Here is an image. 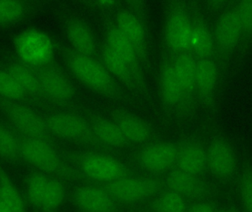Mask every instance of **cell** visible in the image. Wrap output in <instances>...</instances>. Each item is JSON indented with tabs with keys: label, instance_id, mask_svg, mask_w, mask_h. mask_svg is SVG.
<instances>
[{
	"label": "cell",
	"instance_id": "cell-1",
	"mask_svg": "<svg viewBox=\"0 0 252 212\" xmlns=\"http://www.w3.org/2000/svg\"><path fill=\"white\" fill-rule=\"evenodd\" d=\"M66 61L72 74L89 88L109 98H125L124 91L106 66L92 56L68 52Z\"/></svg>",
	"mask_w": 252,
	"mask_h": 212
},
{
	"label": "cell",
	"instance_id": "cell-2",
	"mask_svg": "<svg viewBox=\"0 0 252 212\" xmlns=\"http://www.w3.org/2000/svg\"><path fill=\"white\" fill-rule=\"evenodd\" d=\"M20 155L25 161L44 173L72 182L88 183L77 169L68 165L46 139L27 138L20 142Z\"/></svg>",
	"mask_w": 252,
	"mask_h": 212
},
{
	"label": "cell",
	"instance_id": "cell-3",
	"mask_svg": "<svg viewBox=\"0 0 252 212\" xmlns=\"http://www.w3.org/2000/svg\"><path fill=\"white\" fill-rule=\"evenodd\" d=\"M77 170L88 183H109L127 176H135L125 164L113 157L99 152H78L69 155Z\"/></svg>",
	"mask_w": 252,
	"mask_h": 212
},
{
	"label": "cell",
	"instance_id": "cell-4",
	"mask_svg": "<svg viewBox=\"0 0 252 212\" xmlns=\"http://www.w3.org/2000/svg\"><path fill=\"white\" fill-rule=\"evenodd\" d=\"M104 189L119 204H137L157 196L166 189L164 181L130 176L109 183H91Z\"/></svg>",
	"mask_w": 252,
	"mask_h": 212
},
{
	"label": "cell",
	"instance_id": "cell-5",
	"mask_svg": "<svg viewBox=\"0 0 252 212\" xmlns=\"http://www.w3.org/2000/svg\"><path fill=\"white\" fill-rule=\"evenodd\" d=\"M213 36L216 53L220 69L223 70L238 53L242 38L241 21L235 2L219 14L215 24Z\"/></svg>",
	"mask_w": 252,
	"mask_h": 212
},
{
	"label": "cell",
	"instance_id": "cell-6",
	"mask_svg": "<svg viewBox=\"0 0 252 212\" xmlns=\"http://www.w3.org/2000/svg\"><path fill=\"white\" fill-rule=\"evenodd\" d=\"M15 49L24 64L44 67L54 56V46L50 37L37 29L22 31L15 40Z\"/></svg>",
	"mask_w": 252,
	"mask_h": 212
},
{
	"label": "cell",
	"instance_id": "cell-7",
	"mask_svg": "<svg viewBox=\"0 0 252 212\" xmlns=\"http://www.w3.org/2000/svg\"><path fill=\"white\" fill-rule=\"evenodd\" d=\"M46 121L49 131L59 137L90 146L103 145L94 136L91 125L82 118L73 114L66 113L53 114Z\"/></svg>",
	"mask_w": 252,
	"mask_h": 212
},
{
	"label": "cell",
	"instance_id": "cell-8",
	"mask_svg": "<svg viewBox=\"0 0 252 212\" xmlns=\"http://www.w3.org/2000/svg\"><path fill=\"white\" fill-rule=\"evenodd\" d=\"M164 181L166 189L179 194L186 200L209 201L217 193L216 186L210 182L177 168L172 171Z\"/></svg>",
	"mask_w": 252,
	"mask_h": 212
},
{
	"label": "cell",
	"instance_id": "cell-9",
	"mask_svg": "<svg viewBox=\"0 0 252 212\" xmlns=\"http://www.w3.org/2000/svg\"><path fill=\"white\" fill-rule=\"evenodd\" d=\"M207 169L220 181L233 178L238 170V158L229 141L217 136L210 142L207 149Z\"/></svg>",
	"mask_w": 252,
	"mask_h": 212
},
{
	"label": "cell",
	"instance_id": "cell-10",
	"mask_svg": "<svg viewBox=\"0 0 252 212\" xmlns=\"http://www.w3.org/2000/svg\"><path fill=\"white\" fill-rule=\"evenodd\" d=\"M1 106L10 122L27 138L46 139L50 132L47 121L35 111L7 100Z\"/></svg>",
	"mask_w": 252,
	"mask_h": 212
},
{
	"label": "cell",
	"instance_id": "cell-11",
	"mask_svg": "<svg viewBox=\"0 0 252 212\" xmlns=\"http://www.w3.org/2000/svg\"><path fill=\"white\" fill-rule=\"evenodd\" d=\"M72 200L82 212H121L119 203L104 189L93 183L75 188Z\"/></svg>",
	"mask_w": 252,
	"mask_h": 212
},
{
	"label": "cell",
	"instance_id": "cell-12",
	"mask_svg": "<svg viewBox=\"0 0 252 212\" xmlns=\"http://www.w3.org/2000/svg\"><path fill=\"white\" fill-rule=\"evenodd\" d=\"M177 152L178 145L171 142H157L139 151L136 160L143 170L154 174H160L176 164Z\"/></svg>",
	"mask_w": 252,
	"mask_h": 212
},
{
	"label": "cell",
	"instance_id": "cell-13",
	"mask_svg": "<svg viewBox=\"0 0 252 212\" xmlns=\"http://www.w3.org/2000/svg\"><path fill=\"white\" fill-rule=\"evenodd\" d=\"M192 27L189 15L182 9H176L167 18L164 28L166 42L177 54L190 50Z\"/></svg>",
	"mask_w": 252,
	"mask_h": 212
},
{
	"label": "cell",
	"instance_id": "cell-14",
	"mask_svg": "<svg viewBox=\"0 0 252 212\" xmlns=\"http://www.w3.org/2000/svg\"><path fill=\"white\" fill-rule=\"evenodd\" d=\"M219 79V67L213 59L197 60L195 92L210 111L216 108Z\"/></svg>",
	"mask_w": 252,
	"mask_h": 212
},
{
	"label": "cell",
	"instance_id": "cell-15",
	"mask_svg": "<svg viewBox=\"0 0 252 212\" xmlns=\"http://www.w3.org/2000/svg\"><path fill=\"white\" fill-rule=\"evenodd\" d=\"M37 75L40 91L50 100L57 103H67L75 97L73 86L59 69L44 67Z\"/></svg>",
	"mask_w": 252,
	"mask_h": 212
},
{
	"label": "cell",
	"instance_id": "cell-16",
	"mask_svg": "<svg viewBox=\"0 0 252 212\" xmlns=\"http://www.w3.org/2000/svg\"><path fill=\"white\" fill-rule=\"evenodd\" d=\"M106 44L128 65L140 91L145 89L141 61L131 43L116 26L109 28L106 33Z\"/></svg>",
	"mask_w": 252,
	"mask_h": 212
},
{
	"label": "cell",
	"instance_id": "cell-17",
	"mask_svg": "<svg viewBox=\"0 0 252 212\" xmlns=\"http://www.w3.org/2000/svg\"><path fill=\"white\" fill-rule=\"evenodd\" d=\"M177 169L195 176H201L207 170V149L201 142L187 139L178 145Z\"/></svg>",
	"mask_w": 252,
	"mask_h": 212
},
{
	"label": "cell",
	"instance_id": "cell-18",
	"mask_svg": "<svg viewBox=\"0 0 252 212\" xmlns=\"http://www.w3.org/2000/svg\"><path fill=\"white\" fill-rule=\"evenodd\" d=\"M116 27L131 43L137 52L141 63H146L148 60L146 35L140 20L130 12L121 11L117 16Z\"/></svg>",
	"mask_w": 252,
	"mask_h": 212
},
{
	"label": "cell",
	"instance_id": "cell-19",
	"mask_svg": "<svg viewBox=\"0 0 252 212\" xmlns=\"http://www.w3.org/2000/svg\"><path fill=\"white\" fill-rule=\"evenodd\" d=\"M160 94L164 106L177 108L185 103V97L172 61H166L161 66L159 76Z\"/></svg>",
	"mask_w": 252,
	"mask_h": 212
},
{
	"label": "cell",
	"instance_id": "cell-20",
	"mask_svg": "<svg viewBox=\"0 0 252 212\" xmlns=\"http://www.w3.org/2000/svg\"><path fill=\"white\" fill-rule=\"evenodd\" d=\"M172 63L183 92L185 103H189L195 93L197 60L189 53H179Z\"/></svg>",
	"mask_w": 252,
	"mask_h": 212
},
{
	"label": "cell",
	"instance_id": "cell-21",
	"mask_svg": "<svg viewBox=\"0 0 252 212\" xmlns=\"http://www.w3.org/2000/svg\"><path fill=\"white\" fill-rule=\"evenodd\" d=\"M114 121L125 136L126 140L133 143H142L151 137L147 124L134 114L123 109L113 111Z\"/></svg>",
	"mask_w": 252,
	"mask_h": 212
},
{
	"label": "cell",
	"instance_id": "cell-22",
	"mask_svg": "<svg viewBox=\"0 0 252 212\" xmlns=\"http://www.w3.org/2000/svg\"><path fill=\"white\" fill-rule=\"evenodd\" d=\"M190 50L193 52L198 59H213L216 54L213 32L202 17L195 18L192 22Z\"/></svg>",
	"mask_w": 252,
	"mask_h": 212
},
{
	"label": "cell",
	"instance_id": "cell-23",
	"mask_svg": "<svg viewBox=\"0 0 252 212\" xmlns=\"http://www.w3.org/2000/svg\"><path fill=\"white\" fill-rule=\"evenodd\" d=\"M104 66L109 73L132 91H140L128 65L107 44L103 49Z\"/></svg>",
	"mask_w": 252,
	"mask_h": 212
},
{
	"label": "cell",
	"instance_id": "cell-24",
	"mask_svg": "<svg viewBox=\"0 0 252 212\" xmlns=\"http://www.w3.org/2000/svg\"><path fill=\"white\" fill-rule=\"evenodd\" d=\"M66 34L75 51L92 56L95 52V41L90 28L78 20L71 21L66 27Z\"/></svg>",
	"mask_w": 252,
	"mask_h": 212
},
{
	"label": "cell",
	"instance_id": "cell-25",
	"mask_svg": "<svg viewBox=\"0 0 252 212\" xmlns=\"http://www.w3.org/2000/svg\"><path fill=\"white\" fill-rule=\"evenodd\" d=\"M92 129L97 140L103 146L124 148L128 142L115 121L103 119H96L91 124Z\"/></svg>",
	"mask_w": 252,
	"mask_h": 212
},
{
	"label": "cell",
	"instance_id": "cell-26",
	"mask_svg": "<svg viewBox=\"0 0 252 212\" xmlns=\"http://www.w3.org/2000/svg\"><path fill=\"white\" fill-rule=\"evenodd\" d=\"M241 21V45L238 50V61L241 63L251 51L252 47V0H245L235 2Z\"/></svg>",
	"mask_w": 252,
	"mask_h": 212
},
{
	"label": "cell",
	"instance_id": "cell-27",
	"mask_svg": "<svg viewBox=\"0 0 252 212\" xmlns=\"http://www.w3.org/2000/svg\"><path fill=\"white\" fill-rule=\"evenodd\" d=\"M148 208L152 212H186L188 205L182 195L167 189L157 195Z\"/></svg>",
	"mask_w": 252,
	"mask_h": 212
},
{
	"label": "cell",
	"instance_id": "cell-28",
	"mask_svg": "<svg viewBox=\"0 0 252 212\" xmlns=\"http://www.w3.org/2000/svg\"><path fill=\"white\" fill-rule=\"evenodd\" d=\"M8 72L22 87L26 94H35L41 93L38 75L28 65L24 63H13L9 67Z\"/></svg>",
	"mask_w": 252,
	"mask_h": 212
},
{
	"label": "cell",
	"instance_id": "cell-29",
	"mask_svg": "<svg viewBox=\"0 0 252 212\" xmlns=\"http://www.w3.org/2000/svg\"><path fill=\"white\" fill-rule=\"evenodd\" d=\"M0 195L13 212H25V204L17 188L13 184L7 173L0 169Z\"/></svg>",
	"mask_w": 252,
	"mask_h": 212
},
{
	"label": "cell",
	"instance_id": "cell-30",
	"mask_svg": "<svg viewBox=\"0 0 252 212\" xmlns=\"http://www.w3.org/2000/svg\"><path fill=\"white\" fill-rule=\"evenodd\" d=\"M50 178L45 173H36L30 175L27 180L26 194L31 205L41 208Z\"/></svg>",
	"mask_w": 252,
	"mask_h": 212
},
{
	"label": "cell",
	"instance_id": "cell-31",
	"mask_svg": "<svg viewBox=\"0 0 252 212\" xmlns=\"http://www.w3.org/2000/svg\"><path fill=\"white\" fill-rule=\"evenodd\" d=\"M65 195L66 192L63 185L57 179L50 178L43 198L41 210L47 212L56 211L64 201Z\"/></svg>",
	"mask_w": 252,
	"mask_h": 212
},
{
	"label": "cell",
	"instance_id": "cell-32",
	"mask_svg": "<svg viewBox=\"0 0 252 212\" xmlns=\"http://www.w3.org/2000/svg\"><path fill=\"white\" fill-rule=\"evenodd\" d=\"M25 94L11 74L0 69V96L7 101H14L23 98Z\"/></svg>",
	"mask_w": 252,
	"mask_h": 212
},
{
	"label": "cell",
	"instance_id": "cell-33",
	"mask_svg": "<svg viewBox=\"0 0 252 212\" xmlns=\"http://www.w3.org/2000/svg\"><path fill=\"white\" fill-rule=\"evenodd\" d=\"M20 155V142L13 132L0 124V156L13 160Z\"/></svg>",
	"mask_w": 252,
	"mask_h": 212
},
{
	"label": "cell",
	"instance_id": "cell-34",
	"mask_svg": "<svg viewBox=\"0 0 252 212\" xmlns=\"http://www.w3.org/2000/svg\"><path fill=\"white\" fill-rule=\"evenodd\" d=\"M238 190L243 207L247 212H252V167L245 166L240 173Z\"/></svg>",
	"mask_w": 252,
	"mask_h": 212
},
{
	"label": "cell",
	"instance_id": "cell-35",
	"mask_svg": "<svg viewBox=\"0 0 252 212\" xmlns=\"http://www.w3.org/2000/svg\"><path fill=\"white\" fill-rule=\"evenodd\" d=\"M25 13V6L16 0H0V25H8L19 20Z\"/></svg>",
	"mask_w": 252,
	"mask_h": 212
},
{
	"label": "cell",
	"instance_id": "cell-36",
	"mask_svg": "<svg viewBox=\"0 0 252 212\" xmlns=\"http://www.w3.org/2000/svg\"><path fill=\"white\" fill-rule=\"evenodd\" d=\"M218 209L213 203L201 201L188 207L186 212H218Z\"/></svg>",
	"mask_w": 252,
	"mask_h": 212
},
{
	"label": "cell",
	"instance_id": "cell-37",
	"mask_svg": "<svg viewBox=\"0 0 252 212\" xmlns=\"http://www.w3.org/2000/svg\"><path fill=\"white\" fill-rule=\"evenodd\" d=\"M95 3L104 7H112L114 4H115V1H110V0H101V1H96Z\"/></svg>",
	"mask_w": 252,
	"mask_h": 212
},
{
	"label": "cell",
	"instance_id": "cell-38",
	"mask_svg": "<svg viewBox=\"0 0 252 212\" xmlns=\"http://www.w3.org/2000/svg\"><path fill=\"white\" fill-rule=\"evenodd\" d=\"M0 212H13L11 209L2 201H0Z\"/></svg>",
	"mask_w": 252,
	"mask_h": 212
},
{
	"label": "cell",
	"instance_id": "cell-39",
	"mask_svg": "<svg viewBox=\"0 0 252 212\" xmlns=\"http://www.w3.org/2000/svg\"><path fill=\"white\" fill-rule=\"evenodd\" d=\"M218 212H239L237 211L235 209L232 208H223L221 209V210H218Z\"/></svg>",
	"mask_w": 252,
	"mask_h": 212
},
{
	"label": "cell",
	"instance_id": "cell-40",
	"mask_svg": "<svg viewBox=\"0 0 252 212\" xmlns=\"http://www.w3.org/2000/svg\"><path fill=\"white\" fill-rule=\"evenodd\" d=\"M130 212H144L142 211V210H138V209H132L131 210H130Z\"/></svg>",
	"mask_w": 252,
	"mask_h": 212
},
{
	"label": "cell",
	"instance_id": "cell-41",
	"mask_svg": "<svg viewBox=\"0 0 252 212\" xmlns=\"http://www.w3.org/2000/svg\"><path fill=\"white\" fill-rule=\"evenodd\" d=\"M0 201H1V195H0Z\"/></svg>",
	"mask_w": 252,
	"mask_h": 212
}]
</instances>
